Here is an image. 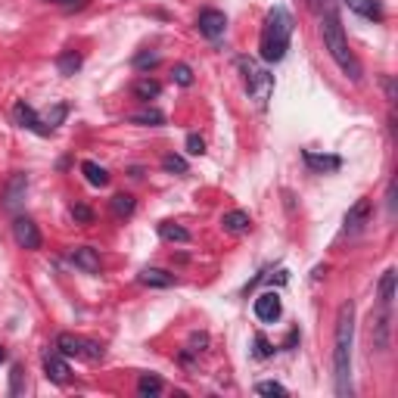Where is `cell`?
Here are the masks:
<instances>
[{
	"label": "cell",
	"instance_id": "obj_11",
	"mask_svg": "<svg viewBox=\"0 0 398 398\" xmlns=\"http://www.w3.org/2000/svg\"><path fill=\"white\" fill-rule=\"evenodd\" d=\"M68 258H72L75 267H81L84 274H97L100 271V252L93 246H78L68 252Z\"/></svg>",
	"mask_w": 398,
	"mask_h": 398
},
{
	"label": "cell",
	"instance_id": "obj_20",
	"mask_svg": "<svg viewBox=\"0 0 398 398\" xmlns=\"http://www.w3.org/2000/svg\"><path fill=\"white\" fill-rule=\"evenodd\" d=\"M56 352L81 358V352H84V339H81V336H75V333H59V336H56Z\"/></svg>",
	"mask_w": 398,
	"mask_h": 398
},
{
	"label": "cell",
	"instance_id": "obj_10",
	"mask_svg": "<svg viewBox=\"0 0 398 398\" xmlns=\"http://www.w3.org/2000/svg\"><path fill=\"white\" fill-rule=\"evenodd\" d=\"M44 373H47V379H53V383H59V386H66L68 377H72V370H68L66 358H62L59 352L44 354Z\"/></svg>",
	"mask_w": 398,
	"mask_h": 398
},
{
	"label": "cell",
	"instance_id": "obj_27",
	"mask_svg": "<svg viewBox=\"0 0 398 398\" xmlns=\"http://www.w3.org/2000/svg\"><path fill=\"white\" fill-rule=\"evenodd\" d=\"M255 392H258V395H280V398H283L286 386L274 383V379H261V383H255Z\"/></svg>",
	"mask_w": 398,
	"mask_h": 398
},
{
	"label": "cell",
	"instance_id": "obj_14",
	"mask_svg": "<svg viewBox=\"0 0 398 398\" xmlns=\"http://www.w3.org/2000/svg\"><path fill=\"white\" fill-rule=\"evenodd\" d=\"M370 323H373V345L377 348H386L389 345V305H383L379 308V314L377 317H370Z\"/></svg>",
	"mask_w": 398,
	"mask_h": 398
},
{
	"label": "cell",
	"instance_id": "obj_16",
	"mask_svg": "<svg viewBox=\"0 0 398 398\" xmlns=\"http://www.w3.org/2000/svg\"><path fill=\"white\" fill-rule=\"evenodd\" d=\"M348 6H352L358 16H364V19H373V22H383V6H379V0H345Z\"/></svg>",
	"mask_w": 398,
	"mask_h": 398
},
{
	"label": "cell",
	"instance_id": "obj_28",
	"mask_svg": "<svg viewBox=\"0 0 398 398\" xmlns=\"http://www.w3.org/2000/svg\"><path fill=\"white\" fill-rule=\"evenodd\" d=\"M162 168L171 171V174H187V162L180 159V155H174V153H168L165 159H162Z\"/></svg>",
	"mask_w": 398,
	"mask_h": 398
},
{
	"label": "cell",
	"instance_id": "obj_23",
	"mask_svg": "<svg viewBox=\"0 0 398 398\" xmlns=\"http://www.w3.org/2000/svg\"><path fill=\"white\" fill-rule=\"evenodd\" d=\"M162 389H165V383H162V377H155V373H143V377L137 379V392H140L143 398L159 395Z\"/></svg>",
	"mask_w": 398,
	"mask_h": 398
},
{
	"label": "cell",
	"instance_id": "obj_29",
	"mask_svg": "<svg viewBox=\"0 0 398 398\" xmlns=\"http://www.w3.org/2000/svg\"><path fill=\"white\" fill-rule=\"evenodd\" d=\"M66 112H68L66 103H56L53 112H47V115H44V124H47V128H56V124H59L62 118H66Z\"/></svg>",
	"mask_w": 398,
	"mask_h": 398
},
{
	"label": "cell",
	"instance_id": "obj_38",
	"mask_svg": "<svg viewBox=\"0 0 398 398\" xmlns=\"http://www.w3.org/2000/svg\"><path fill=\"white\" fill-rule=\"evenodd\" d=\"M311 3V10H321V0H308Z\"/></svg>",
	"mask_w": 398,
	"mask_h": 398
},
{
	"label": "cell",
	"instance_id": "obj_18",
	"mask_svg": "<svg viewBox=\"0 0 398 398\" xmlns=\"http://www.w3.org/2000/svg\"><path fill=\"white\" fill-rule=\"evenodd\" d=\"M131 93H134L137 100H143V103H149V100H155L162 93V84L155 78H137L134 87H131Z\"/></svg>",
	"mask_w": 398,
	"mask_h": 398
},
{
	"label": "cell",
	"instance_id": "obj_1",
	"mask_svg": "<svg viewBox=\"0 0 398 398\" xmlns=\"http://www.w3.org/2000/svg\"><path fill=\"white\" fill-rule=\"evenodd\" d=\"M352 336H354V305L342 302L336 314V342H333V377L336 395H352Z\"/></svg>",
	"mask_w": 398,
	"mask_h": 398
},
{
	"label": "cell",
	"instance_id": "obj_26",
	"mask_svg": "<svg viewBox=\"0 0 398 398\" xmlns=\"http://www.w3.org/2000/svg\"><path fill=\"white\" fill-rule=\"evenodd\" d=\"M128 122H134V124H162V122H165V115H162L159 109H143V112H134Z\"/></svg>",
	"mask_w": 398,
	"mask_h": 398
},
{
	"label": "cell",
	"instance_id": "obj_39",
	"mask_svg": "<svg viewBox=\"0 0 398 398\" xmlns=\"http://www.w3.org/2000/svg\"><path fill=\"white\" fill-rule=\"evenodd\" d=\"M3 361H6V348L0 345V364H3Z\"/></svg>",
	"mask_w": 398,
	"mask_h": 398
},
{
	"label": "cell",
	"instance_id": "obj_31",
	"mask_svg": "<svg viewBox=\"0 0 398 398\" xmlns=\"http://www.w3.org/2000/svg\"><path fill=\"white\" fill-rule=\"evenodd\" d=\"M159 66V53H137L134 56V68H153Z\"/></svg>",
	"mask_w": 398,
	"mask_h": 398
},
{
	"label": "cell",
	"instance_id": "obj_25",
	"mask_svg": "<svg viewBox=\"0 0 398 398\" xmlns=\"http://www.w3.org/2000/svg\"><path fill=\"white\" fill-rule=\"evenodd\" d=\"M392 298H395V267H389L379 280V305H392Z\"/></svg>",
	"mask_w": 398,
	"mask_h": 398
},
{
	"label": "cell",
	"instance_id": "obj_22",
	"mask_svg": "<svg viewBox=\"0 0 398 398\" xmlns=\"http://www.w3.org/2000/svg\"><path fill=\"white\" fill-rule=\"evenodd\" d=\"M134 209H137V202H134L131 193H115V196H112V215H115V218L134 215Z\"/></svg>",
	"mask_w": 398,
	"mask_h": 398
},
{
	"label": "cell",
	"instance_id": "obj_12",
	"mask_svg": "<svg viewBox=\"0 0 398 398\" xmlns=\"http://www.w3.org/2000/svg\"><path fill=\"white\" fill-rule=\"evenodd\" d=\"M367 215H370V202H367V199H358V202L345 211V234H358V230L367 224Z\"/></svg>",
	"mask_w": 398,
	"mask_h": 398
},
{
	"label": "cell",
	"instance_id": "obj_8",
	"mask_svg": "<svg viewBox=\"0 0 398 398\" xmlns=\"http://www.w3.org/2000/svg\"><path fill=\"white\" fill-rule=\"evenodd\" d=\"M12 115H16V122H19V124H22V128L35 131V134H37V137H47V134H50V131H53V128H47V124H44V118H41V115H37V112H35V109H31V106H28V103H22V100H19V103H16V109H12Z\"/></svg>",
	"mask_w": 398,
	"mask_h": 398
},
{
	"label": "cell",
	"instance_id": "obj_15",
	"mask_svg": "<svg viewBox=\"0 0 398 398\" xmlns=\"http://www.w3.org/2000/svg\"><path fill=\"white\" fill-rule=\"evenodd\" d=\"M140 283H143V286H159V290H165V286H174L178 280H174V274L162 271V267H143V271H140Z\"/></svg>",
	"mask_w": 398,
	"mask_h": 398
},
{
	"label": "cell",
	"instance_id": "obj_17",
	"mask_svg": "<svg viewBox=\"0 0 398 398\" xmlns=\"http://www.w3.org/2000/svg\"><path fill=\"white\" fill-rule=\"evenodd\" d=\"M249 224L252 221H249V215L243 209H234V211H227V215L221 218V227L227 230V234H246Z\"/></svg>",
	"mask_w": 398,
	"mask_h": 398
},
{
	"label": "cell",
	"instance_id": "obj_35",
	"mask_svg": "<svg viewBox=\"0 0 398 398\" xmlns=\"http://www.w3.org/2000/svg\"><path fill=\"white\" fill-rule=\"evenodd\" d=\"M22 392V367H12V373H10V395H19Z\"/></svg>",
	"mask_w": 398,
	"mask_h": 398
},
{
	"label": "cell",
	"instance_id": "obj_32",
	"mask_svg": "<svg viewBox=\"0 0 398 398\" xmlns=\"http://www.w3.org/2000/svg\"><path fill=\"white\" fill-rule=\"evenodd\" d=\"M72 218H75L78 224H91V221H93V211L87 209L84 202H78V205H72Z\"/></svg>",
	"mask_w": 398,
	"mask_h": 398
},
{
	"label": "cell",
	"instance_id": "obj_2",
	"mask_svg": "<svg viewBox=\"0 0 398 398\" xmlns=\"http://www.w3.org/2000/svg\"><path fill=\"white\" fill-rule=\"evenodd\" d=\"M321 31H323V47L330 50V56L336 59V66H339L352 81H358V78H361V66H358V59H354V53L348 50L345 31H342V22H339V16H336L333 3L323 6Z\"/></svg>",
	"mask_w": 398,
	"mask_h": 398
},
{
	"label": "cell",
	"instance_id": "obj_24",
	"mask_svg": "<svg viewBox=\"0 0 398 398\" xmlns=\"http://www.w3.org/2000/svg\"><path fill=\"white\" fill-rule=\"evenodd\" d=\"M159 236H162V240H168V243H187V240H190V234H187L180 224H174V221H162L159 224Z\"/></svg>",
	"mask_w": 398,
	"mask_h": 398
},
{
	"label": "cell",
	"instance_id": "obj_5",
	"mask_svg": "<svg viewBox=\"0 0 398 398\" xmlns=\"http://www.w3.org/2000/svg\"><path fill=\"white\" fill-rule=\"evenodd\" d=\"M12 236H16V243L22 249H28V252L41 249V230H37V224L31 221L28 215H19L16 221H12Z\"/></svg>",
	"mask_w": 398,
	"mask_h": 398
},
{
	"label": "cell",
	"instance_id": "obj_6",
	"mask_svg": "<svg viewBox=\"0 0 398 398\" xmlns=\"http://www.w3.org/2000/svg\"><path fill=\"white\" fill-rule=\"evenodd\" d=\"M196 28H199V35H205L209 41H218V37L227 31V16H224L221 10H202L196 19Z\"/></svg>",
	"mask_w": 398,
	"mask_h": 398
},
{
	"label": "cell",
	"instance_id": "obj_7",
	"mask_svg": "<svg viewBox=\"0 0 398 398\" xmlns=\"http://www.w3.org/2000/svg\"><path fill=\"white\" fill-rule=\"evenodd\" d=\"M252 308H255V317L265 323H274L280 314H283V302H280L277 292H261V296L255 298Z\"/></svg>",
	"mask_w": 398,
	"mask_h": 398
},
{
	"label": "cell",
	"instance_id": "obj_30",
	"mask_svg": "<svg viewBox=\"0 0 398 398\" xmlns=\"http://www.w3.org/2000/svg\"><path fill=\"white\" fill-rule=\"evenodd\" d=\"M171 78L178 81L180 87H190V84H193V72H190V66H184V62H178V66H174V72H171Z\"/></svg>",
	"mask_w": 398,
	"mask_h": 398
},
{
	"label": "cell",
	"instance_id": "obj_33",
	"mask_svg": "<svg viewBox=\"0 0 398 398\" xmlns=\"http://www.w3.org/2000/svg\"><path fill=\"white\" fill-rule=\"evenodd\" d=\"M271 354H274V345L258 333L255 336V358H271Z\"/></svg>",
	"mask_w": 398,
	"mask_h": 398
},
{
	"label": "cell",
	"instance_id": "obj_40",
	"mask_svg": "<svg viewBox=\"0 0 398 398\" xmlns=\"http://www.w3.org/2000/svg\"><path fill=\"white\" fill-rule=\"evenodd\" d=\"M53 3H78V0H53Z\"/></svg>",
	"mask_w": 398,
	"mask_h": 398
},
{
	"label": "cell",
	"instance_id": "obj_3",
	"mask_svg": "<svg viewBox=\"0 0 398 398\" xmlns=\"http://www.w3.org/2000/svg\"><path fill=\"white\" fill-rule=\"evenodd\" d=\"M292 37V16L286 6H274L265 16V28H261V59L265 62H280L290 50Z\"/></svg>",
	"mask_w": 398,
	"mask_h": 398
},
{
	"label": "cell",
	"instance_id": "obj_13",
	"mask_svg": "<svg viewBox=\"0 0 398 398\" xmlns=\"http://www.w3.org/2000/svg\"><path fill=\"white\" fill-rule=\"evenodd\" d=\"M25 187H28L25 174L16 171L10 178V184H6V193H3V205H6V209H16V205L22 202V199H25Z\"/></svg>",
	"mask_w": 398,
	"mask_h": 398
},
{
	"label": "cell",
	"instance_id": "obj_21",
	"mask_svg": "<svg viewBox=\"0 0 398 398\" xmlns=\"http://www.w3.org/2000/svg\"><path fill=\"white\" fill-rule=\"evenodd\" d=\"M81 171H84V178H87V184L91 187H106L109 184V171H106L103 165H97V162H81Z\"/></svg>",
	"mask_w": 398,
	"mask_h": 398
},
{
	"label": "cell",
	"instance_id": "obj_9",
	"mask_svg": "<svg viewBox=\"0 0 398 398\" xmlns=\"http://www.w3.org/2000/svg\"><path fill=\"white\" fill-rule=\"evenodd\" d=\"M302 159H305V165H308L314 174H330V171H339V168H342V159H339V155L314 153V149H305Z\"/></svg>",
	"mask_w": 398,
	"mask_h": 398
},
{
	"label": "cell",
	"instance_id": "obj_36",
	"mask_svg": "<svg viewBox=\"0 0 398 398\" xmlns=\"http://www.w3.org/2000/svg\"><path fill=\"white\" fill-rule=\"evenodd\" d=\"M389 215H395V180L389 184Z\"/></svg>",
	"mask_w": 398,
	"mask_h": 398
},
{
	"label": "cell",
	"instance_id": "obj_34",
	"mask_svg": "<svg viewBox=\"0 0 398 398\" xmlns=\"http://www.w3.org/2000/svg\"><path fill=\"white\" fill-rule=\"evenodd\" d=\"M187 153H190V155H202L205 153V140H202V137H199V134L187 137Z\"/></svg>",
	"mask_w": 398,
	"mask_h": 398
},
{
	"label": "cell",
	"instance_id": "obj_19",
	"mask_svg": "<svg viewBox=\"0 0 398 398\" xmlns=\"http://www.w3.org/2000/svg\"><path fill=\"white\" fill-rule=\"evenodd\" d=\"M81 53L78 50H62L59 56H56V68H59V75H66V78H72L75 72H78L81 68Z\"/></svg>",
	"mask_w": 398,
	"mask_h": 398
},
{
	"label": "cell",
	"instance_id": "obj_37",
	"mask_svg": "<svg viewBox=\"0 0 398 398\" xmlns=\"http://www.w3.org/2000/svg\"><path fill=\"white\" fill-rule=\"evenodd\" d=\"M386 97L395 100V84H392V78H386Z\"/></svg>",
	"mask_w": 398,
	"mask_h": 398
},
{
	"label": "cell",
	"instance_id": "obj_4",
	"mask_svg": "<svg viewBox=\"0 0 398 398\" xmlns=\"http://www.w3.org/2000/svg\"><path fill=\"white\" fill-rule=\"evenodd\" d=\"M236 66H240L243 75H246V87H249V93L255 97V103L265 106L267 97H271V91H274V78L267 75V68H261L252 56H240Z\"/></svg>",
	"mask_w": 398,
	"mask_h": 398
}]
</instances>
